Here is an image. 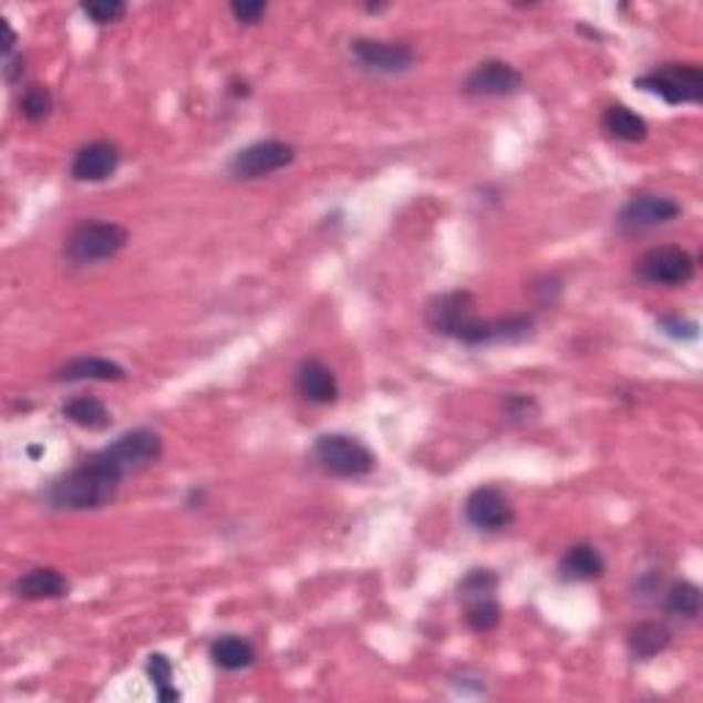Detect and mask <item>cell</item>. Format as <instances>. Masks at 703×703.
Segmentation results:
<instances>
[{
    "label": "cell",
    "instance_id": "cell-1",
    "mask_svg": "<svg viewBox=\"0 0 703 703\" xmlns=\"http://www.w3.org/2000/svg\"><path fill=\"white\" fill-rule=\"evenodd\" d=\"M426 324L445 339L462 341L467 347L503 344V341H523L534 330V317L511 313L500 319L476 317V297L471 291H448L434 297L426 306Z\"/></svg>",
    "mask_w": 703,
    "mask_h": 703
},
{
    "label": "cell",
    "instance_id": "cell-2",
    "mask_svg": "<svg viewBox=\"0 0 703 703\" xmlns=\"http://www.w3.org/2000/svg\"><path fill=\"white\" fill-rule=\"evenodd\" d=\"M122 482L124 478L100 454H94L50 484L48 503L61 511H96L116 500Z\"/></svg>",
    "mask_w": 703,
    "mask_h": 703
},
{
    "label": "cell",
    "instance_id": "cell-3",
    "mask_svg": "<svg viewBox=\"0 0 703 703\" xmlns=\"http://www.w3.org/2000/svg\"><path fill=\"white\" fill-rule=\"evenodd\" d=\"M127 228L111 220H85L72 228L64 242V256L72 265H100L116 259L127 245Z\"/></svg>",
    "mask_w": 703,
    "mask_h": 703
},
{
    "label": "cell",
    "instance_id": "cell-4",
    "mask_svg": "<svg viewBox=\"0 0 703 703\" xmlns=\"http://www.w3.org/2000/svg\"><path fill=\"white\" fill-rule=\"evenodd\" d=\"M313 462L328 476L335 478H363L376 467V456L365 443H360L352 434H322L313 443Z\"/></svg>",
    "mask_w": 703,
    "mask_h": 703
},
{
    "label": "cell",
    "instance_id": "cell-5",
    "mask_svg": "<svg viewBox=\"0 0 703 703\" xmlns=\"http://www.w3.org/2000/svg\"><path fill=\"white\" fill-rule=\"evenodd\" d=\"M634 85L660 96L668 105H699L703 100V72L699 64H662L634 77Z\"/></svg>",
    "mask_w": 703,
    "mask_h": 703
},
{
    "label": "cell",
    "instance_id": "cell-6",
    "mask_svg": "<svg viewBox=\"0 0 703 703\" xmlns=\"http://www.w3.org/2000/svg\"><path fill=\"white\" fill-rule=\"evenodd\" d=\"M122 478L146 471L163 456V437L154 428H133L113 440L107 448L96 451Z\"/></svg>",
    "mask_w": 703,
    "mask_h": 703
},
{
    "label": "cell",
    "instance_id": "cell-7",
    "mask_svg": "<svg viewBox=\"0 0 703 703\" xmlns=\"http://www.w3.org/2000/svg\"><path fill=\"white\" fill-rule=\"evenodd\" d=\"M634 276L649 286H688L695 278V256L679 245H657L640 256Z\"/></svg>",
    "mask_w": 703,
    "mask_h": 703
},
{
    "label": "cell",
    "instance_id": "cell-8",
    "mask_svg": "<svg viewBox=\"0 0 703 703\" xmlns=\"http://www.w3.org/2000/svg\"><path fill=\"white\" fill-rule=\"evenodd\" d=\"M297 152L291 143L283 141H259L250 143L248 148L234 154L231 165H228V174L239 182L261 179V176H270L276 170H283L286 165L294 163Z\"/></svg>",
    "mask_w": 703,
    "mask_h": 703
},
{
    "label": "cell",
    "instance_id": "cell-9",
    "mask_svg": "<svg viewBox=\"0 0 703 703\" xmlns=\"http://www.w3.org/2000/svg\"><path fill=\"white\" fill-rule=\"evenodd\" d=\"M679 215H682V204L676 198L660 196V193H638L624 204L616 223H619L621 231L634 237V234L665 226V223L676 220Z\"/></svg>",
    "mask_w": 703,
    "mask_h": 703
},
{
    "label": "cell",
    "instance_id": "cell-10",
    "mask_svg": "<svg viewBox=\"0 0 703 703\" xmlns=\"http://www.w3.org/2000/svg\"><path fill=\"white\" fill-rule=\"evenodd\" d=\"M354 64L371 74H404L415 66V53L402 42H385V39H354L350 48Z\"/></svg>",
    "mask_w": 703,
    "mask_h": 703
},
{
    "label": "cell",
    "instance_id": "cell-11",
    "mask_svg": "<svg viewBox=\"0 0 703 703\" xmlns=\"http://www.w3.org/2000/svg\"><path fill=\"white\" fill-rule=\"evenodd\" d=\"M465 519L482 534H500L514 523V506L497 487H478L467 495Z\"/></svg>",
    "mask_w": 703,
    "mask_h": 703
},
{
    "label": "cell",
    "instance_id": "cell-12",
    "mask_svg": "<svg viewBox=\"0 0 703 703\" xmlns=\"http://www.w3.org/2000/svg\"><path fill=\"white\" fill-rule=\"evenodd\" d=\"M525 85V77L519 70L500 59L482 61L471 74L465 77V94L471 96H487V100H503V96L519 94Z\"/></svg>",
    "mask_w": 703,
    "mask_h": 703
},
{
    "label": "cell",
    "instance_id": "cell-13",
    "mask_svg": "<svg viewBox=\"0 0 703 703\" xmlns=\"http://www.w3.org/2000/svg\"><path fill=\"white\" fill-rule=\"evenodd\" d=\"M118 165H122V152H118L116 143L94 141L77 148L70 174L77 182H105L116 174Z\"/></svg>",
    "mask_w": 703,
    "mask_h": 703
},
{
    "label": "cell",
    "instance_id": "cell-14",
    "mask_svg": "<svg viewBox=\"0 0 703 703\" xmlns=\"http://www.w3.org/2000/svg\"><path fill=\"white\" fill-rule=\"evenodd\" d=\"M11 593L22 602H44V599H61L70 593V580L53 566H37L11 582Z\"/></svg>",
    "mask_w": 703,
    "mask_h": 703
},
{
    "label": "cell",
    "instance_id": "cell-15",
    "mask_svg": "<svg viewBox=\"0 0 703 703\" xmlns=\"http://www.w3.org/2000/svg\"><path fill=\"white\" fill-rule=\"evenodd\" d=\"M294 387L311 404H333L339 399V380H335L333 369L317 358L302 360L294 374Z\"/></svg>",
    "mask_w": 703,
    "mask_h": 703
},
{
    "label": "cell",
    "instance_id": "cell-16",
    "mask_svg": "<svg viewBox=\"0 0 703 703\" xmlns=\"http://www.w3.org/2000/svg\"><path fill=\"white\" fill-rule=\"evenodd\" d=\"M608 564H604V556L588 541H580V545H571L569 550L564 552L561 561H558V575L566 582H591L599 580L604 575Z\"/></svg>",
    "mask_w": 703,
    "mask_h": 703
},
{
    "label": "cell",
    "instance_id": "cell-17",
    "mask_svg": "<svg viewBox=\"0 0 703 703\" xmlns=\"http://www.w3.org/2000/svg\"><path fill=\"white\" fill-rule=\"evenodd\" d=\"M127 380L124 365L107 358H74L55 371V382H122Z\"/></svg>",
    "mask_w": 703,
    "mask_h": 703
},
{
    "label": "cell",
    "instance_id": "cell-18",
    "mask_svg": "<svg viewBox=\"0 0 703 703\" xmlns=\"http://www.w3.org/2000/svg\"><path fill=\"white\" fill-rule=\"evenodd\" d=\"M209 660L215 662V668L226 673L245 671L256 662V649L250 640L239 638V634H223L215 643L209 645Z\"/></svg>",
    "mask_w": 703,
    "mask_h": 703
},
{
    "label": "cell",
    "instance_id": "cell-19",
    "mask_svg": "<svg viewBox=\"0 0 703 703\" xmlns=\"http://www.w3.org/2000/svg\"><path fill=\"white\" fill-rule=\"evenodd\" d=\"M671 640L673 634L665 624H660V621H640L627 634V649H630L634 660H654L657 654H662L671 645Z\"/></svg>",
    "mask_w": 703,
    "mask_h": 703
},
{
    "label": "cell",
    "instance_id": "cell-20",
    "mask_svg": "<svg viewBox=\"0 0 703 703\" xmlns=\"http://www.w3.org/2000/svg\"><path fill=\"white\" fill-rule=\"evenodd\" d=\"M602 127L610 138L624 143H640L649 135V124L640 113H634L627 105H610L602 116Z\"/></svg>",
    "mask_w": 703,
    "mask_h": 703
},
{
    "label": "cell",
    "instance_id": "cell-21",
    "mask_svg": "<svg viewBox=\"0 0 703 703\" xmlns=\"http://www.w3.org/2000/svg\"><path fill=\"white\" fill-rule=\"evenodd\" d=\"M61 415H64V418L70 423H74V426L89 428V432H102V428L111 426V421H113L111 410H107L105 404H102L100 399H94V396L72 399V402L64 404Z\"/></svg>",
    "mask_w": 703,
    "mask_h": 703
},
{
    "label": "cell",
    "instance_id": "cell-22",
    "mask_svg": "<svg viewBox=\"0 0 703 703\" xmlns=\"http://www.w3.org/2000/svg\"><path fill=\"white\" fill-rule=\"evenodd\" d=\"M701 588L690 580H676L665 591V610L673 619L695 621L701 616Z\"/></svg>",
    "mask_w": 703,
    "mask_h": 703
},
{
    "label": "cell",
    "instance_id": "cell-23",
    "mask_svg": "<svg viewBox=\"0 0 703 703\" xmlns=\"http://www.w3.org/2000/svg\"><path fill=\"white\" fill-rule=\"evenodd\" d=\"M146 676L152 679V688L163 703L179 701V690L174 688V662L165 654H152L146 662Z\"/></svg>",
    "mask_w": 703,
    "mask_h": 703
},
{
    "label": "cell",
    "instance_id": "cell-24",
    "mask_svg": "<svg viewBox=\"0 0 703 703\" xmlns=\"http://www.w3.org/2000/svg\"><path fill=\"white\" fill-rule=\"evenodd\" d=\"M465 621L478 634L495 632L500 627V604H497V597L465 602Z\"/></svg>",
    "mask_w": 703,
    "mask_h": 703
},
{
    "label": "cell",
    "instance_id": "cell-25",
    "mask_svg": "<svg viewBox=\"0 0 703 703\" xmlns=\"http://www.w3.org/2000/svg\"><path fill=\"white\" fill-rule=\"evenodd\" d=\"M497 575L493 569H471L459 582V599L462 604L473 602V599H489L497 593Z\"/></svg>",
    "mask_w": 703,
    "mask_h": 703
},
{
    "label": "cell",
    "instance_id": "cell-26",
    "mask_svg": "<svg viewBox=\"0 0 703 703\" xmlns=\"http://www.w3.org/2000/svg\"><path fill=\"white\" fill-rule=\"evenodd\" d=\"M20 113L22 118H28L31 124L44 122V118L53 113V94H50V89H44V85H31V89H25V94H22L20 100Z\"/></svg>",
    "mask_w": 703,
    "mask_h": 703
},
{
    "label": "cell",
    "instance_id": "cell-27",
    "mask_svg": "<svg viewBox=\"0 0 703 703\" xmlns=\"http://www.w3.org/2000/svg\"><path fill=\"white\" fill-rule=\"evenodd\" d=\"M83 14L94 25H113L127 14V3H122V0H94V3H83Z\"/></svg>",
    "mask_w": 703,
    "mask_h": 703
},
{
    "label": "cell",
    "instance_id": "cell-28",
    "mask_svg": "<svg viewBox=\"0 0 703 703\" xmlns=\"http://www.w3.org/2000/svg\"><path fill=\"white\" fill-rule=\"evenodd\" d=\"M503 413H506L508 421L525 423L539 413V404L530 396H525V393H508V396L503 399Z\"/></svg>",
    "mask_w": 703,
    "mask_h": 703
},
{
    "label": "cell",
    "instance_id": "cell-29",
    "mask_svg": "<svg viewBox=\"0 0 703 703\" xmlns=\"http://www.w3.org/2000/svg\"><path fill=\"white\" fill-rule=\"evenodd\" d=\"M657 324H660L662 333L671 335V339H676V341H693V339H699V322H693V319H684V317H662Z\"/></svg>",
    "mask_w": 703,
    "mask_h": 703
},
{
    "label": "cell",
    "instance_id": "cell-30",
    "mask_svg": "<svg viewBox=\"0 0 703 703\" xmlns=\"http://www.w3.org/2000/svg\"><path fill=\"white\" fill-rule=\"evenodd\" d=\"M231 14L237 17V22H245V25H256V22L261 20V17L267 14V3H259V0H254V3H248V0H234L231 3Z\"/></svg>",
    "mask_w": 703,
    "mask_h": 703
},
{
    "label": "cell",
    "instance_id": "cell-31",
    "mask_svg": "<svg viewBox=\"0 0 703 703\" xmlns=\"http://www.w3.org/2000/svg\"><path fill=\"white\" fill-rule=\"evenodd\" d=\"M3 59H6V66H3L6 80H9V83H14L17 74L25 72V64H22V59H14V55H3Z\"/></svg>",
    "mask_w": 703,
    "mask_h": 703
}]
</instances>
